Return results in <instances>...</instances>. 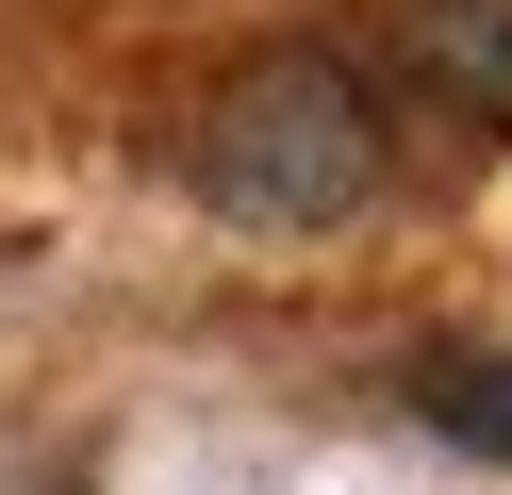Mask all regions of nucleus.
I'll list each match as a JSON object with an SVG mask.
<instances>
[{
  "label": "nucleus",
  "mask_w": 512,
  "mask_h": 495,
  "mask_svg": "<svg viewBox=\"0 0 512 495\" xmlns=\"http://www.w3.org/2000/svg\"><path fill=\"white\" fill-rule=\"evenodd\" d=\"M413 66L446 83V116H512V0H413Z\"/></svg>",
  "instance_id": "obj_2"
},
{
  "label": "nucleus",
  "mask_w": 512,
  "mask_h": 495,
  "mask_svg": "<svg viewBox=\"0 0 512 495\" xmlns=\"http://www.w3.org/2000/svg\"><path fill=\"white\" fill-rule=\"evenodd\" d=\"M199 198L232 231H331L380 198V99L347 50H265L199 116Z\"/></svg>",
  "instance_id": "obj_1"
},
{
  "label": "nucleus",
  "mask_w": 512,
  "mask_h": 495,
  "mask_svg": "<svg viewBox=\"0 0 512 495\" xmlns=\"http://www.w3.org/2000/svg\"><path fill=\"white\" fill-rule=\"evenodd\" d=\"M413 413H430L463 462H512V347H430L413 363Z\"/></svg>",
  "instance_id": "obj_3"
}]
</instances>
